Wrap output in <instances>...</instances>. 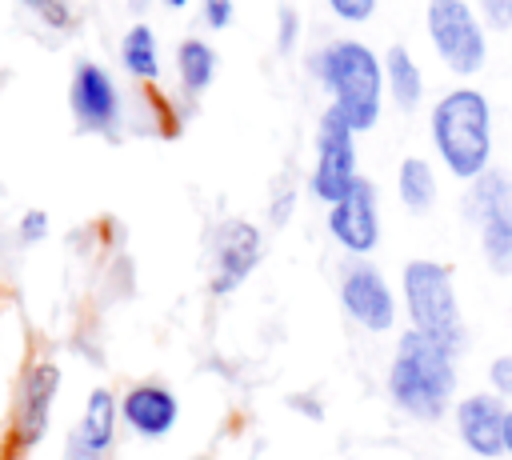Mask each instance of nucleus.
Returning <instances> with one entry per match:
<instances>
[{
  "instance_id": "obj_1",
  "label": "nucleus",
  "mask_w": 512,
  "mask_h": 460,
  "mask_svg": "<svg viewBox=\"0 0 512 460\" xmlns=\"http://www.w3.org/2000/svg\"><path fill=\"white\" fill-rule=\"evenodd\" d=\"M452 392H456V356L416 328L400 332V344L388 364V396L396 400V408L408 412L412 420L432 424L444 420V412L452 408Z\"/></svg>"
},
{
  "instance_id": "obj_2",
  "label": "nucleus",
  "mask_w": 512,
  "mask_h": 460,
  "mask_svg": "<svg viewBox=\"0 0 512 460\" xmlns=\"http://www.w3.org/2000/svg\"><path fill=\"white\" fill-rule=\"evenodd\" d=\"M432 144L456 180H476L492 160V108L476 88H452L432 108Z\"/></svg>"
},
{
  "instance_id": "obj_3",
  "label": "nucleus",
  "mask_w": 512,
  "mask_h": 460,
  "mask_svg": "<svg viewBox=\"0 0 512 460\" xmlns=\"http://www.w3.org/2000/svg\"><path fill=\"white\" fill-rule=\"evenodd\" d=\"M316 76L332 92V104L344 112V120L356 132H368L380 120L384 100V64L376 52L360 40H332L316 52Z\"/></svg>"
},
{
  "instance_id": "obj_4",
  "label": "nucleus",
  "mask_w": 512,
  "mask_h": 460,
  "mask_svg": "<svg viewBox=\"0 0 512 460\" xmlns=\"http://www.w3.org/2000/svg\"><path fill=\"white\" fill-rule=\"evenodd\" d=\"M400 288H404V308L412 328L444 344L452 356H460L468 348V328L460 316L452 272L440 260H408L400 272Z\"/></svg>"
},
{
  "instance_id": "obj_5",
  "label": "nucleus",
  "mask_w": 512,
  "mask_h": 460,
  "mask_svg": "<svg viewBox=\"0 0 512 460\" xmlns=\"http://www.w3.org/2000/svg\"><path fill=\"white\" fill-rule=\"evenodd\" d=\"M424 28H428V40L448 72L472 76L484 68V60H488L484 20L472 12L468 0H428Z\"/></svg>"
},
{
  "instance_id": "obj_6",
  "label": "nucleus",
  "mask_w": 512,
  "mask_h": 460,
  "mask_svg": "<svg viewBox=\"0 0 512 460\" xmlns=\"http://www.w3.org/2000/svg\"><path fill=\"white\" fill-rule=\"evenodd\" d=\"M468 184V212L480 232L484 264L496 276H512V180L500 168H484Z\"/></svg>"
},
{
  "instance_id": "obj_7",
  "label": "nucleus",
  "mask_w": 512,
  "mask_h": 460,
  "mask_svg": "<svg viewBox=\"0 0 512 460\" xmlns=\"http://www.w3.org/2000/svg\"><path fill=\"white\" fill-rule=\"evenodd\" d=\"M356 128L344 120L336 104L324 108L316 124V172H312V196L324 204H336L356 184Z\"/></svg>"
},
{
  "instance_id": "obj_8",
  "label": "nucleus",
  "mask_w": 512,
  "mask_h": 460,
  "mask_svg": "<svg viewBox=\"0 0 512 460\" xmlns=\"http://www.w3.org/2000/svg\"><path fill=\"white\" fill-rule=\"evenodd\" d=\"M340 304L368 332H388L396 324V296L384 272L368 260H356L340 272Z\"/></svg>"
},
{
  "instance_id": "obj_9",
  "label": "nucleus",
  "mask_w": 512,
  "mask_h": 460,
  "mask_svg": "<svg viewBox=\"0 0 512 460\" xmlns=\"http://www.w3.org/2000/svg\"><path fill=\"white\" fill-rule=\"evenodd\" d=\"M328 232L336 244L352 256H368L380 240V216H376V184L356 176L344 200L328 204Z\"/></svg>"
},
{
  "instance_id": "obj_10",
  "label": "nucleus",
  "mask_w": 512,
  "mask_h": 460,
  "mask_svg": "<svg viewBox=\"0 0 512 460\" xmlns=\"http://www.w3.org/2000/svg\"><path fill=\"white\" fill-rule=\"evenodd\" d=\"M56 392H60V368H56L52 360H36V364L20 376L16 408H12V436H16L24 448L40 444V436L48 432Z\"/></svg>"
},
{
  "instance_id": "obj_11",
  "label": "nucleus",
  "mask_w": 512,
  "mask_h": 460,
  "mask_svg": "<svg viewBox=\"0 0 512 460\" xmlns=\"http://www.w3.org/2000/svg\"><path fill=\"white\" fill-rule=\"evenodd\" d=\"M212 256H216V276H212V292L224 296V292H236L252 268L260 264V232L256 224L232 216V220H220L216 224V236H212Z\"/></svg>"
},
{
  "instance_id": "obj_12",
  "label": "nucleus",
  "mask_w": 512,
  "mask_h": 460,
  "mask_svg": "<svg viewBox=\"0 0 512 460\" xmlns=\"http://www.w3.org/2000/svg\"><path fill=\"white\" fill-rule=\"evenodd\" d=\"M68 104H72L76 124L88 128V132H108V128L120 120L116 84H112V76H108L100 64H92V60L76 64L72 88H68Z\"/></svg>"
},
{
  "instance_id": "obj_13",
  "label": "nucleus",
  "mask_w": 512,
  "mask_h": 460,
  "mask_svg": "<svg viewBox=\"0 0 512 460\" xmlns=\"http://www.w3.org/2000/svg\"><path fill=\"white\" fill-rule=\"evenodd\" d=\"M504 424H508V408L504 396L496 392H472L456 404V428L468 452L492 460L504 452Z\"/></svg>"
},
{
  "instance_id": "obj_14",
  "label": "nucleus",
  "mask_w": 512,
  "mask_h": 460,
  "mask_svg": "<svg viewBox=\"0 0 512 460\" xmlns=\"http://www.w3.org/2000/svg\"><path fill=\"white\" fill-rule=\"evenodd\" d=\"M120 416L128 420L132 432L156 440V436H168V432H172V424H176V416H180V404H176V396H172L168 388H160V384H136V388H128V396L120 400Z\"/></svg>"
},
{
  "instance_id": "obj_15",
  "label": "nucleus",
  "mask_w": 512,
  "mask_h": 460,
  "mask_svg": "<svg viewBox=\"0 0 512 460\" xmlns=\"http://www.w3.org/2000/svg\"><path fill=\"white\" fill-rule=\"evenodd\" d=\"M116 420H120V400H116L108 388H92L72 432H76V440H80L88 452H96V456L104 460V452H108L112 440H116Z\"/></svg>"
},
{
  "instance_id": "obj_16",
  "label": "nucleus",
  "mask_w": 512,
  "mask_h": 460,
  "mask_svg": "<svg viewBox=\"0 0 512 460\" xmlns=\"http://www.w3.org/2000/svg\"><path fill=\"white\" fill-rule=\"evenodd\" d=\"M384 88L392 92L400 112H416L420 100H424V76H420L416 60H412V52L404 44H392L384 52Z\"/></svg>"
},
{
  "instance_id": "obj_17",
  "label": "nucleus",
  "mask_w": 512,
  "mask_h": 460,
  "mask_svg": "<svg viewBox=\"0 0 512 460\" xmlns=\"http://www.w3.org/2000/svg\"><path fill=\"white\" fill-rule=\"evenodd\" d=\"M396 188H400V204L408 212H428L436 204V172L424 156H404L400 160V176H396Z\"/></svg>"
},
{
  "instance_id": "obj_18",
  "label": "nucleus",
  "mask_w": 512,
  "mask_h": 460,
  "mask_svg": "<svg viewBox=\"0 0 512 460\" xmlns=\"http://www.w3.org/2000/svg\"><path fill=\"white\" fill-rule=\"evenodd\" d=\"M120 60H124V68L136 76V80H144V84H152L156 76H160V56H156V32L148 28V24H132L128 32H124V44H120Z\"/></svg>"
},
{
  "instance_id": "obj_19",
  "label": "nucleus",
  "mask_w": 512,
  "mask_h": 460,
  "mask_svg": "<svg viewBox=\"0 0 512 460\" xmlns=\"http://www.w3.org/2000/svg\"><path fill=\"white\" fill-rule=\"evenodd\" d=\"M176 68H180V84L188 88V92H204L208 84H212V76H216V52L204 44V40H184L180 48H176Z\"/></svg>"
},
{
  "instance_id": "obj_20",
  "label": "nucleus",
  "mask_w": 512,
  "mask_h": 460,
  "mask_svg": "<svg viewBox=\"0 0 512 460\" xmlns=\"http://www.w3.org/2000/svg\"><path fill=\"white\" fill-rule=\"evenodd\" d=\"M44 24H52V28H72V8H68V0H24Z\"/></svg>"
},
{
  "instance_id": "obj_21",
  "label": "nucleus",
  "mask_w": 512,
  "mask_h": 460,
  "mask_svg": "<svg viewBox=\"0 0 512 460\" xmlns=\"http://www.w3.org/2000/svg\"><path fill=\"white\" fill-rule=\"evenodd\" d=\"M480 20L496 32L512 28V0H480Z\"/></svg>"
},
{
  "instance_id": "obj_22",
  "label": "nucleus",
  "mask_w": 512,
  "mask_h": 460,
  "mask_svg": "<svg viewBox=\"0 0 512 460\" xmlns=\"http://www.w3.org/2000/svg\"><path fill=\"white\" fill-rule=\"evenodd\" d=\"M488 380H492V392L512 400V356H496L488 364Z\"/></svg>"
},
{
  "instance_id": "obj_23",
  "label": "nucleus",
  "mask_w": 512,
  "mask_h": 460,
  "mask_svg": "<svg viewBox=\"0 0 512 460\" xmlns=\"http://www.w3.org/2000/svg\"><path fill=\"white\" fill-rule=\"evenodd\" d=\"M328 8H332L340 20L360 24V20H368V16L376 12V0H328Z\"/></svg>"
},
{
  "instance_id": "obj_24",
  "label": "nucleus",
  "mask_w": 512,
  "mask_h": 460,
  "mask_svg": "<svg viewBox=\"0 0 512 460\" xmlns=\"http://www.w3.org/2000/svg\"><path fill=\"white\" fill-rule=\"evenodd\" d=\"M20 236H24L28 244H36V240H44V236H48V216H44L40 208H32V212H24V216H20Z\"/></svg>"
},
{
  "instance_id": "obj_25",
  "label": "nucleus",
  "mask_w": 512,
  "mask_h": 460,
  "mask_svg": "<svg viewBox=\"0 0 512 460\" xmlns=\"http://www.w3.org/2000/svg\"><path fill=\"white\" fill-rule=\"evenodd\" d=\"M204 20L212 28H228L232 20V0H204Z\"/></svg>"
},
{
  "instance_id": "obj_26",
  "label": "nucleus",
  "mask_w": 512,
  "mask_h": 460,
  "mask_svg": "<svg viewBox=\"0 0 512 460\" xmlns=\"http://www.w3.org/2000/svg\"><path fill=\"white\" fill-rule=\"evenodd\" d=\"M296 24H300L296 12H292V8H280V40H276L280 52H292V44H296Z\"/></svg>"
},
{
  "instance_id": "obj_27",
  "label": "nucleus",
  "mask_w": 512,
  "mask_h": 460,
  "mask_svg": "<svg viewBox=\"0 0 512 460\" xmlns=\"http://www.w3.org/2000/svg\"><path fill=\"white\" fill-rule=\"evenodd\" d=\"M504 452L512 456V408H508V424H504Z\"/></svg>"
},
{
  "instance_id": "obj_28",
  "label": "nucleus",
  "mask_w": 512,
  "mask_h": 460,
  "mask_svg": "<svg viewBox=\"0 0 512 460\" xmlns=\"http://www.w3.org/2000/svg\"><path fill=\"white\" fill-rule=\"evenodd\" d=\"M164 4H168V8H184L188 0H164Z\"/></svg>"
},
{
  "instance_id": "obj_29",
  "label": "nucleus",
  "mask_w": 512,
  "mask_h": 460,
  "mask_svg": "<svg viewBox=\"0 0 512 460\" xmlns=\"http://www.w3.org/2000/svg\"><path fill=\"white\" fill-rule=\"evenodd\" d=\"M144 4H148V0H132V8H136V12H140V8H144Z\"/></svg>"
}]
</instances>
